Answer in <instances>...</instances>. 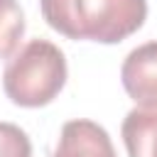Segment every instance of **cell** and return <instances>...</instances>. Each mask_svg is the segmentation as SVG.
Wrapping results in <instances>:
<instances>
[{"label": "cell", "instance_id": "cell-1", "mask_svg": "<svg viewBox=\"0 0 157 157\" xmlns=\"http://www.w3.org/2000/svg\"><path fill=\"white\" fill-rule=\"evenodd\" d=\"M39 7L54 32L98 44L128 39L147 17V0H39Z\"/></svg>", "mask_w": 157, "mask_h": 157}, {"label": "cell", "instance_id": "cell-2", "mask_svg": "<svg viewBox=\"0 0 157 157\" xmlns=\"http://www.w3.org/2000/svg\"><path fill=\"white\" fill-rule=\"evenodd\" d=\"M64 83H66L64 52L47 39H29L10 56L2 71L5 96L20 108L49 105L61 93Z\"/></svg>", "mask_w": 157, "mask_h": 157}, {"label": "cell", "instance_id": "cell-3", "mask_svg": "<svg viewBox=\"0 0 157 157\" xmlns=\"http://www.w3.org/2000/svg\"><path fill=\"white\" fill-rule=\"evenodd\" d=\"M120 81L137 105H157V42H145L125 56Z\"/></svg>", "mask_w": 157, "mask_h": 157}, {"label": "cell", "instance_id": "cell-4", "mask_svg": "<svg viewBox=\"0 0 157 157\" xmlns=\"http://www.w3.org/2000/svg\"><path fill=\"white\" fill-rule=\"evenodd\" d=\"M52 157H115V147L105 128L78 118L64 123Z\"/></svg>", "mask_w": 157, "mask_h": 157}, {"label": "cell", "instance_id": "cell-5", "mask_svg": "<svg viewBox=\"0 0 157 157\" xmlns=\"http://www.w3.org/2000/svg\"><path fill=\"white\" fill-rule=\"evenodd\" d=\"M128 157H157V105H135L120 125Z\"/></svg>", "mask_w": 157, "mask_h": 157}, {"label": "cell", "instance_id": "cell-6", "mask_svg": "<svg viewBox=\"0 0 157 157\" xmlns=\"http://www.w3.org/2000/svg\"><path fill=\"white\" fill-rule=\"evenodd\" d=\"M25 34V12L17 0H0V59H10Z\"/></svg>", "mask_w": 157, "mask_h": 157}, {"label": "cell", "instance_id": "cell-7", "mask_svg": "<svg viewBox=\"0 0 157 157\" xmlns=\"http://www.w3.org/2000/svg\"><path fill=\"white\" fill-rule=\"evenodd\" d=\"M0 157H32V142L20 125L0 120Z\"/></svg>", "mask_w": 157, "mask_h": 157}]
</instances>
